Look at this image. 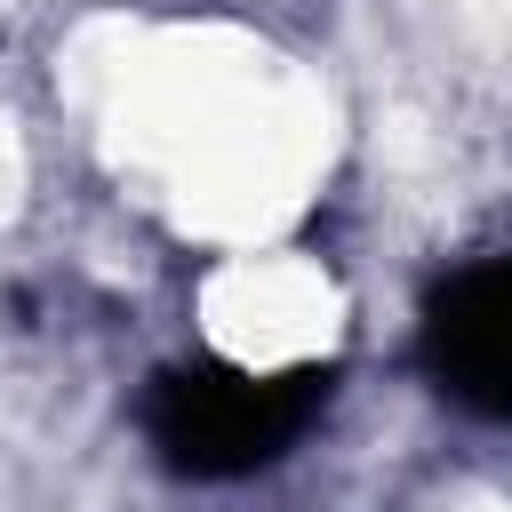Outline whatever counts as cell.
Wrapping results in <instances>:
<instances>
[{
	"label": "cell",
	"instance_id": "1",
	"mask_svg": "<svg viewBox=\"0 0 512 512\" xmlns=\"http://www.w3.org/2000/svg\"><path fill=\"white\" fill-rule=\"evenodd\" d=\"M328 400V368H224V360H192L152 376L144 392V432L160 448L168 472L184 480H248L264 464H280L304 424Z\"/></svg>",
	"mask_w": 512,
	"mask_h": 512
},
{
	"label": "cell",
	"instance_id": "2",
	"mask_svg": "<svg viewBox=\"0 0 512 512\" xmlns=\"http://www.w3.org/2000/svg\"><path fill=\"white\" fill-rule=\"evenodd\" d=\"M424 368L456 408L512 424V256H488L432 296Z\"/></svg>",
	"mask_w": 512,
	"mask_h": 512
}]
</instances>
